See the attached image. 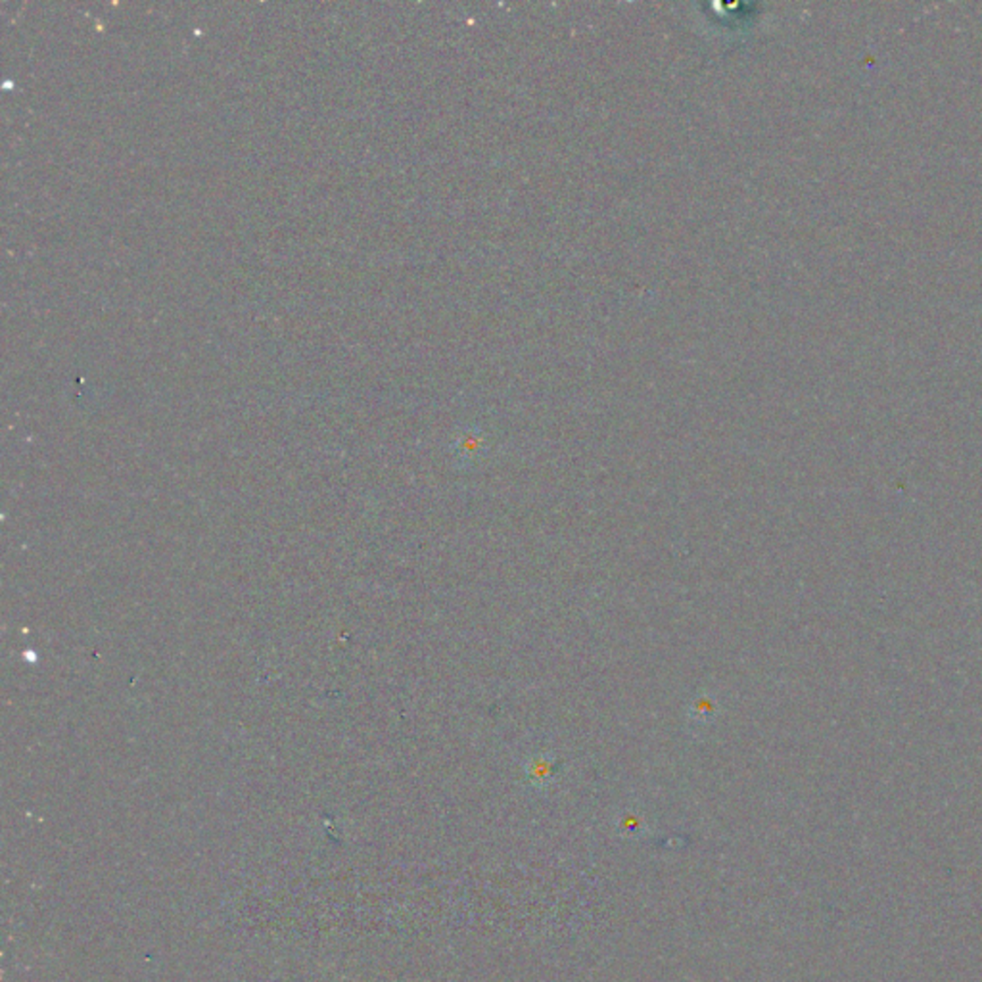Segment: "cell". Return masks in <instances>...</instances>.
Wrapping results in <instances>:
<instances>
[{
  "label": "cell",
  "instance_id": "6da1fadb",
  "mask_svg": "<svg viewBox=\"0 0 982 982\" xmlns=\"http://www.w3.org/2000/svg\"><path fill=\"white\" fill-rule=\"evenodd\" d=\"M719 714V702L712 693H699L687 708V721L691 729L711 728Z\"/></svg>",
  "mask_w": 982,
  "mask_h": 982
},
{
  "label": "cell",
  "instance_id": "7a4b0ae2",
  "mask_svg": "<svg viewBox=\"0 0 982 982\" xmlns=\"http://www.w3.org/2000/svg\"><path fill=\"white\" fill-rule=\"evenodd\" d=\"M453 455H455V465L461 469V470H469L472 469L476 462H478L484 455V440L480 434L476 432H467L462 434L461 438L455 442V447H453Z\"/></svg>",
  "mask_w": 982,
  "mask_h": 982
},
{
  "label": "cell",
  "instance_id": "3957f363",
  "mask_svg": "<svg viewBox=\"0 0 982 982\" xmlns=\"http://www.w3.org/2000/svg\"><path fill=\"white\" fill-rule=\"evenodd\" d=\"M556 766H558V763L551 754H538V756H531L528 760L526 773H528V777L531 781L543 785V783H549L553 780Z\"/></svg>",
  "mask_w": 982,
  "mask_h": 982
}]
</instances>
